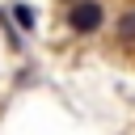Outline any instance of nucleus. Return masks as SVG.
<instances>
[{
    "label": "nucleus",
    "mask_w": 135,
    "mask_h": 135,
    "mask_svg": "<svg viewBox=\"0 0 135 135\" xmlns=\"http://www.w3.org/2000/svg\"><path fill=\"white\" fill-rule=\"evenodd\" d=\"M101 17H105L101 0H72V8H68V30H72V34H93V30H101Z\"/></svg>",
    "instance_id": "nucleus-1"
},
{
    "label": "nucleus",
    "mask_w": 135,
    "mask_h": 135,
    "mask_svg": "<svg viewBox=\"0 0 135 135\" xmlns=\"http://www.w3.org/2000/svg\"><path fill=\"white\" fill-rule=\"evenodd\" d=\"M118 38H122V42H127V46H131V42H135V8H127V13H122V17H118Z\"/></svg>",
    "instance_id": "nucleus-2"
}]
</instances>
